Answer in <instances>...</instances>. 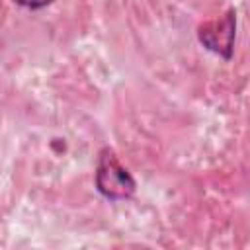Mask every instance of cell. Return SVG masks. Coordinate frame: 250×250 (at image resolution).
I'll use <instances>...</instances> for the list:
<instances>
[{"label": "cell", "mask_w": 250, "mask_h": 250, "mask_svg": "<svg viewBox=\"0 0 250 250\" xmlns=\"http://www.w3.org/2000/svg\"><path fill=\"white\" fill-rule=\"evenodd\" d=\"M94 184H96L98 193L109 201L129 199V197H133V193L137 189L135 178L119 162L113 148H109V146H104L98 154Z\"/></svg>", "instance_id": "obj_1"}, {"label": "cell", "mask_w": 250, "mask_h": 250, "mask_svg": "<svg viewBox=\"0 0 250 250\" xmlns=\"http://www.w3.org/2000/svg\"><path fill=\"white\" fill-rule=\"evenodd\" d=\"M234 35H236V12H234V8H229L225 12V16H221L219 20L205 21L197 27L199 43L207 51L223 57L225 61L232 59Z\"/></svg>", "instance_id": "obj_2"}, {"label": "cell", "mask_w": 250, "mask_h": 250, "mask_svg": "<svg viewBox=\"0 0 250 250\" xmlns=\"http://www.w3.org/2000/svg\"><path fill=\"white\" fill-rule=\"evenodd\" d=\"M12 2H16L18 6L27 8V10H43V8L51 6L55 0H12Z\"/></svg>", "instance_id": "obj_3"}]
</instances>
